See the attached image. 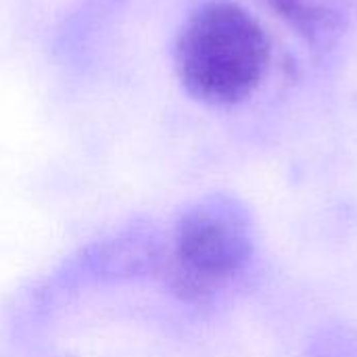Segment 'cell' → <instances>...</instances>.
Returning a JSON list of instances; mask_svg holds the SVG:
<instances>
[{"label":"cell","instance_id":"cell-1","mask_svg":"<svg viewBox=\"0 0 357 357\" xmlns=\"http://www.w3.org/2000/svg\"><path fill=\"white\" fill-rule=\"evenodd\" d=\"M184 90L207 105L249 98L270 67V40L261 23L226 0L197 8L184 23L174 50Z\"/></svg>","mask_w":357,"mask_h":357},{"label":"cell","instance_id":"cell-2","mask_svg":"<svg viewBox=\"0 0 357 357\" xmlns=\"http://www.w3.org/2000/svg\"><path fill=\"white\" fill-rule=\"evenodd\" d=\"M251 255L249 215L238 203L213 197L180 215L169 249V282L186 299H203L236 276Z\"/></svg>","mask_w":357,"mask_h":357},{"label":"cell","instance_id":"cell-3","mask_svg":"<svg viewBox=\"0 0 357 357\" xmlns=\"http://www.w3.org/2000/svg\"><path fill=\"white\" fill-rule=\"evenodd\" d=\"M270 8L307 40H314L322 21V10L307 0H266Z\"/></svg>","mask_w":357,"mask_h":357}]
</instances>
